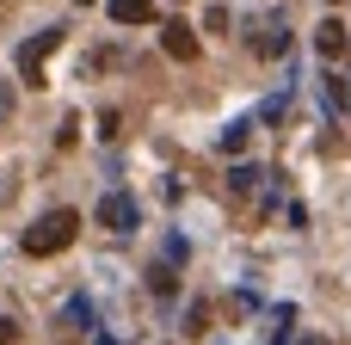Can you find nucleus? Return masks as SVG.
<instances>
[{
  "instance_id": "obj_6",
  "label": "nucleus",
  "mask_w": 351,
  "mask_h": 345,
  "mask_svg": "<svg viewBox=\"0 0 351 345\" xmlns=\"http://www.w3.org/2000/svg\"><path fill=\"white\" fill-rule=\"evenodd\" d=\"M111 19L117 25H148L154 19V0H111Z\"/></svg>"
},
{
  "instance_id": "obj_4",
  "label": "nucleus",
  "mask_w": 351,
  "mask_h": 345,
  "mask_svg": "<svg viewBox=\"0 0 351 345\" xmlns=\"http://www.w3.org/2000/svg\"><path fill=\"white\" fill-rule=\"evenodd\" d=\"M160 49H167L173 62H197V31H191L185 19H167V25H160Z\"/></svg>"
},
{
  "instance_id": "obj_5",
  "label": "nucleus",
  "mask_w": 351,
  "mask_h": 345,
  "mask_svg": "<svg viewBox=\"0 0 351 345\" xmlns=\"http://www.w3.org/2000/svg\"><path fill=\"white\" fill-rule=\"evenodd\" d=\"M315 49H321V56H327V62H339V56H346V49H351L346 25H339V19H327V25H321V31H315Z\"/></svg>"
},
{
  "instance_id": "obj_13",
  "label": "nucleus",
  "mask_w": 351,
  "mask_h": 345,
  "mask_svg": "<svg viewBox=\"0 0 351 345\" xmlns=\"http://www.w3.org/2000/svg\"><path fill=\"white\" fill-rule=\"evenodd\" d=\"M0 345H12V321L6 315H0Z\"/></svg>"
},
{
  "instance_id": "obj_1",
  "label": "nucleus",
  "mask_w": 351,
  "mask_h": 345,
  "mask_svg": "<svg viewBox=\"0 0 351 345\" xmlns=\"http://www.w3.org/2000/svg\"><path fill=\"white\" fill-rule=\"evenodd\" d=\"M74 235H80V216H74V210H49V216H37V222L25 228L19 247H25L31 259H49V253H62Z\"/></svg>"
},
{
  "instance_id": "obj_11",
  "label": "nucleus",
  "mask_w": 351,
  "mask_h": 345,
  "mask_svg": "<svg viewBox=\"0 0 351 345\" xmlns=\"http://www.w3.org/2000/svg\"><path fill=\"white\" fill-rule=\"evenodd\" d=\"M185 333H210V309H204V302H191V315H185Z\"/></svg>"
},
{
  "instance_id": "obj_10",
  "label": "nucleus",
  "mask_w": 351,
  "mask_h": 345,
  "mask_svg": "<svg viewBox=\"0 0 351 345\" xmlns=\"http://www.w3.org/2000/svg\"><path fill=\"white\" fill-rule=\"evenodd\" d=\"M148 284H154V296H173V290H179V278H173L167 265H154V278H148Z\"/></svg>"
},
{
  "instance_id": "obj_2",
  "label": "nucleus",
  "mask_w": 351,
  "mask_h": 345,
  "mask_svg": "<svg viewBox=\"0 0 351 345\" xmlns=\"http://www.w3.org/2000/svg\"><path fill=\"white\" fill-rule=\"evenodd\" d=\"M62 49V25H49V31H37L31 43H19V80L25 86H43V62Z\"/></svg>"
},
{
  "instance_id": "obj_12",
  "label": "nucleus",
  "mask_w": 351,
  "mask_h": 345,
  "mask_svg": "<svg viewBox=\"0 0 351 345\" xmlns=\"http://www.w3.org/2000/svg\"><path fill=\"white\" fill-rule=\"evenodd\" d=\"M204 31H228V6H210L204 12Z\"/></svg>"
},
{
  "instance_id": "obj_14",
  "label": "nucleus",
  "mask_w": 351,
  "mask_h": 345,
  "mask_svg": "<svg viewBox=\"0 0 351 345\" xmlns=\"http://www.w3.org/2000/svg\"><path fill=\"white\" fill-rule=\"evenodd\" d=\"M74 6H93V0H74Z\"/></svg>"
},
{
  "instance_id": "obj_8",
  "label": "nucleus",
  "mask_w": 351,
  "mask_h": 345,
  "mask_svg": "<svg viewBox=\"0 0 351 345\" xmlns=\"http://www.w3.org/2000/svg\"><path fill=\"white\" fill-rule=\"evenodd\" d=\"M247 142H253V123H228V130H222V148H228V154H247Z\"/></svg>"
},
{
  "instance_id": "obj_7",
  "label": "nucleus",
  "mask_w": 351,
  "mask_h": 345,
  "mask_svg": "<svg viewBox=\"0 0 351 345\" xmlns=\"http://www.w3.org/2000/svg\"><path fill=\"white\" fill-rule=\"evenodd\" d=\"M253 49H259V56H284V49H290L284 25H265V31H253Z\"/></svg>"
},
{
  "instance_id": "obj_3",
  "label": "nucleus",
  "mask_w": 351,
  "mask_h": 345,
  "mask_svg": "<svg viewBox=\"0 0 351 345\" xmlns=\"http://www.w3.org/2000/svg\"><path fill=\"white\" fill-rule=\"evenodd\" d=\"M99 222H105L111 235H130V228H136V198H130V191H105V198H99Z\"/></svg>"
},
{
  "instance_id": "obj_9",
  "label": "nucleus",
  "mask_w": 351,
  "mask_h": 345,
  "mask_svg": "<svg viewBox=\"0 0 351 345\" xmlns=\"http://www.w3.org/2000/svg\"><path fill=\"white\" fill-rule=\"evenodd\" d=\"M259 179H265L259 167H234V173H228V191H234V198H247V191H253Z\"/></svg>"
}]
</instances>
